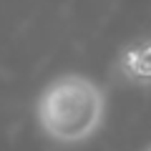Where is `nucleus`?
I'll return each instance as SVG.
<instances>
[{
    "mask_svg": "<svg viewBox=\"0 0 151 151\" xmlns=\"http://www.w3.org/2000/svg\"><path fill=\"white\" fill-rule=\"evenodd\" d=\"M38 126L53 144L81 146L106 121V91L81 73H63L38 93Z\"/></svg>",
    "mask_w": 151,
    "mask_h": 151,
    "instance_id": "obj_1",
    "label": "nucleus"
},
{
    "mask_svg": "<svg viewBox=\"0 0 151 151\" xmlns=\"http://www.w3.org/2000/svg\"><path fill=\"white\" fill-rule=\"evenodd\" d=\"M111 73L119 83L149 88L151 86V35H141L134 38L131 43H126L113 60Z\"/></svg>",
    "mask_w": 151,
    "mask_h": 151,
    "instance_id": "obj_2",
    "label": "nucleus"
},
{
    "mask_svg": "<svg viewBox=\"0 0 151 151\" xmlns=\"http://www.w3.org/2000/svg\"><path fill=\"white\" fill-rule=\"evenodd\" d=\"M146 151H151V149H146Z\"/></svg>",
    "mask_w": 151,
    "mask_h": 151,
    "instance_id": "obj_3",
    "label": "nucleus"
}]
</instances>
